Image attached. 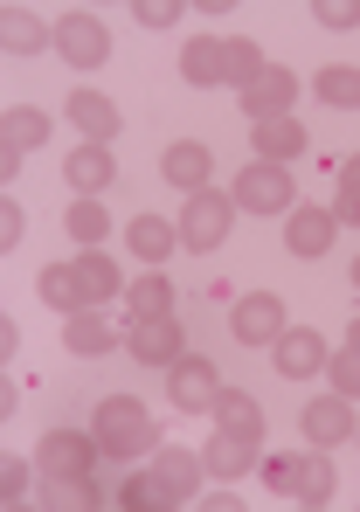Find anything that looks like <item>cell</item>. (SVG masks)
<instances>
[{
  "mask_svg": "<svg viewBox=\"0 0 360 512\" xmlns=\"http://www.w3.org/2000/svg\"><path fill=\"white\" fill-rule=\"evenodd\" d=\"M90 436L104 443V457H139V450H160V423L139 395H104L97 416H90Z\"/></svg>",
  "mask_w": 360,
  "mask_h": 512,
  "instance_id": "obj_1",
  "label": "cell"
},
{
  "mask_svg": "<svg viewBox=\"0 0 360 512\" xmlns=\"http://www.w3.org/2000/svg\"><path fill=\"white\" fill-rule=\"evenodd\" d=\"M264 478L284 492V499H298V506H326L333 492H340V471H333V457L312 443V450H291V457H270Z\"/></svg>",
  "mask_w": 360,
  "mask_h": 512,
  "instance_id": "obj_2",
  "label": "cell"
},
{
  "mask_svg": "<svg viewBox=\"0 0 360 512\" xmlns=\"http://www.w3.org/2000/svg\"><path fill=\"white\" fill-rule=\"evenodd\" d=\"M229 222H236V194H222V187H201V194H187V208H180V250H222L229 243Z\"/></svg>",
  "mask_w": 360,
  "mask_h": 512,
  "instance_id": "obj_3",
  "label": "cell"
},
{
  "mask_svg": "<svg viewBox=\"0 0 360 512\" xmlns=\"http://www.w3.org/2000/svg\"><path fill=\"white\" fill-rule=\"evenodd\" d=\"M97 457H104L97 436H84V429H49L35 443V478H90Z\"/></svg>",
  "mask_w": 360,
  "mask_h": 512,
  "instance_id": "obj_4",
  "label": "cell"
},
{
  "mask_svg": "<svg viewBox=\"0 0 360 512\" xmlns=\"http://www.w3.org/2000/svg\"><path fill=\"white\" fill-rule=\"evenodd\" d=\"M291 201H298V187H291V167L250 160V167L236 173V208H250V215H291Z\"/></svg>",
  "mask_w": 360,
  "mask_h": 512,
  "instance_id": "obj_5",
  "label": "cell"
},
{
  "mask_svg": "<svg viewBox=\"0 0 360 512\" xmlns=\"http://www.w3.org/2000/svg\"><path fill=\"white\" fill-rule=\"evenodd\" d=\"M167 395H174V409H215L222 402V374H215V360L208 353H180L174 367H167Z\"/></svg>",
  "mask_w": 360,
  "mask_h": 512,
  "instance_id": "obj_6",
  "label": "cell"
},
{
  "mask_svg": "<svg viewBox=\"0 0 360 512\" xmlns=\"http://www.w3.org/2000/svg\"><path fill=\"white\" fill-rule=\"evenodd\" d=\"M153 492H160V506H187L194 499V478H208V464L194 457V450H174V443H160L153 450Z\"/></svg>",
  "mask_w": 360,
  "mask_h": 512,
  "instance_id": "obj_7",
  "label": "cell"
},
{
  "mask_svg": "<svg viewBox=\"0 0 360 512\" xmlns=\"http://www.w3.org/2000/svg\"><path fill=\"white\" fill-rule=\"evenodd\" d=\"M56 49H63L77 70H104L111 35H104V21H97V14H84V7H77V14H63V21H56Z\"/></svg>",
  "mask_w": 360,
  "mask_h": 512,
  "instance_id": "obj_8",
  "label": "cell"
},
{
  "mask_svg": "<svg viewBox=\"0 0 360 512\" xmlns=\"http://www.w3.org/2000/svg\"><path fill=\"white\" fill-rule=\"evenodd\" d=\"M229 326H236V340H243V346H277V340H284V298H270V291L236 298Z\"/></svg>",
  "mask_w": 360,
  "mask_h": 512,
  "instance_id": "obj_9",
  "label": "cell"
},
{
  "mask_svg": "<svg viewBox=\"0 0 360 512\" xmlns=\"http://www.w3.org/2000/svg\"><path fill=\"white\" fill-rule=\"evenodd\" d=\"M298 77H291V70H284V63H270L264 77H257V84L250 90H236V97H243V111H250V125H264V118H291V104H298Z\"/></svg>",
  "mask_w": 360,
  "mask_h": 512,
  "instance_id": "obj_10",
  "label": "cell"
},
{
  "mask_svg": "<svg viewBox=\"0 0 360 512\" xmlns=\"http://www.w3.org/2000/svg\"><path fill=\"white\" fill-rule=\"evenodd\" d=\"M305 443H319V450H333V443H347V436H360V416L347 395H319V402H305Z\"/></svg>",
  "mask_w": 360,
  "mask_h": 512,
  "instance_id": "obj_11",
  "label": "cell"
},
{
  "mask_svg": "<svg viewBox=\"0 0 360 512\" xmlns=\"http://www.w3.org/2000/svg\"><path fill=\"white\" fill-rule=\"evenodd\" d=\"M132 360L139 367H174L180 353H187V340H180V319L167 312V319H132Z\"/></svg>",
  "mask_w": 360,
  "mask_h": 512,
  "instance_id": "obj_12",
  "label": "cell"
},
{
  "mask_svg": "<svg viewBox=\"0 0 360 512\" xmlns=\"http://www.w3.org/2000/svg\"><path fill=\"white\" fill-rule=\"evenodd\" d=\"M70 125L84 132L90 146H111V139L125 132V111H118L104 90H70Z\"/></svg>",
  "mask_w": 360,
  "mask_h": 512,
  "instance_id": "obj_13",
  "label": "cell"
},
{
  "mask_svg": "<svg viewBox=\"0 0 360 512\" xmlns=\"http://www.w3.org/2000/svg\"><path fill=\"white\" fill-rule=\"evenodd\" d=\"M270 353H277V374H284V381H312V374H326V360H333L326 340H319L312 326H305V333H298V326H284V340L270 346Z\"/></svg>",
  "mask_w": 360,
  "mask_h": 512,
  "instance_id": "obj_14",
  "label": "cell"
},
{
  "mask_svg": "<svg viewBox=\"0 0 360 512\" xmlns=\"http://www.w3.org/2000/svg\"><path fill=\"white\" fill-rule=\"evenodd\" d=\"M333 229H340V222H333L326 208H291V215H284V243H291V256H305V263L333 250Z\"/></svg>",
  "mask_w": 360,
  "mask_h": 512,
  "instance_id": "obj_15",
  "label": "cell"
},
{
  "mask_svg": "<svg viewBox=\"0 0 360 512\" xmlns=\"http://www.w3.org/2000/svg\"><path fill=\"white\" fill-rule=\"evenodd\" d=\"M257 450H264V443H250V436H229V429H215V436H208V450H201V464H208V478H250Z\"/></svg>",
  "mask_w": 360,
  "mask_h": 512,
  "instance_id": "obj_16",
  "label": "cell"
},
{
  "mask_svg": "<svg viewBox=\"0 0 360 512\" xmlns=\"http://www.w3.org/2000/svg\"><path fill=\"white\" fill-rule=\"evenodd\" d=\"M160 173L174 180L180 194H201V187H208V173H215V160H208V146H201V139H180V146H167Z\"/></svg>",
  "mask_w": 360,
  "mask_h": 512,
  "instance_id": "obj_17",
  "label": "cell"
},
{
  "mask_svg": "<svg viewBox=\"0 0 360 512\" xmlns=\"http://www.w3.org/2000/svg\"><path fill=\"white\" fill-rule=\"evenodd\" d=\"M208 416H215V429H229V436L264 443V409H257V395H243V388H222V402H215Z\"/></svg>",
  "mask_w": 360,
  "mask_h": 512,
  "instance_id": "obj_18",
  "label": "cell"
},
{
  "mask_svg": "<svg viewBox=\"0 0 360 512\" xmlns=\"http://www.w3.org/2000/svg\"><path fill=\"white\" fill-rule=\"evenodd\" d=\"M312 139H305V125L298 118H264L257 125V160H270V167H284V160H298Z\"/></svg>",
  "mask_w": 360,
  "mask_h": 512,
  "instance_id": "obj_19",
  "label": "cell"
},
{
  "mask_svg": "<svg viewBox=\"0 0 360 512\" xmlns=\"http://www.w3.org/2000/svg\"><path fill=\"white\" fill-rule=\"evenodd\" d=\"M63 173H70V187H77V194H97V187H111V146H70V160H63Z\"/></svg>",
  "mask_w": 360,
  "mask_h": 512,
  "instance_id": "obj_20",
  "label": "cell"
},
{
  "mask_svg": "<svg viewBox=\"0 0 360 512\" xmlns=\"http://www.w3.org/2000/svg\"><path fill=\"white\" fill-rule=\"evenodd\" d=\"M125 243H132V256L160 263V256H174V250H180V229H174V222H160V215H132Z\"/></svg>",
  "mask_w": 360,
  "mask_h": 512,
  "instance_id": "obj_21",
  "label": "cell"
},
{
  "mask_svg": "<svg viewBox=\"0 0 360 512\" xmlns=\"http://www.w3.org/2000/svg\"><path fill=\"white\" fill-rule=\"evenodd\" d=\"M0 42H7L14 56H35V49H49L56 35H49V28H42L28 7H0Z\"/></svg>",
  "mask_w": 360,
  "mask_h": 512,
  "instance_id": "obj_22",
  "label": "cell"
},
{
  "mask_svg": "<svg viewBox=\"0 0 360 512\" xmlns=\"http://www.w3.org/2000/svg\"><path fill=\"white\" fill-rule=\"evenodd\" d=\"M125 305H132V319H167V312H174V284H167L160 270H146V277L125 284Z\"/></svg>",
  "mask_w": 360,
  "mask_h": 512,
  "instance_id": "obj_23",
  "label": "cell"
},
{
  "mask_svg": "<svg viewBox=\"0 0 360 512\" xmlns=\"http://www.w3.org/2000/svg\"><path fill=\"white\" fill-rule=\"evenodd\" d=\"M180 77L201 90V84H222V35H194L180 49Z\"/></svg>",
  "mask_w": 360,
  "mask_h": 512,
  "instance_id": "obj_24",
  "label": "cell"
},
{
  "mask_svg": "<svg viewBox=\"0 0 360 512\" xmlns=\"http://www.w3.org/2000/svg\"><path fill=\"white\" fill-rule=\"evenodd\" d=\"M35 284H42V298H49L63 319H70V312H90V305H84V284H77V263H49Z\"/></svg>",
  "mask_w": 360,
  "mask_h": 512,
  "instance_id": "obj_25",
  "label": "cell"
},
{
  "mask_svg": "<svg viewBox=\"0 0 360 512\" xmlns=\"http://www.w3.org/2000/svg\"><path fill=\"white\" fill-rule=\"evenodd\" d=\"M63 229L84 243V250H97L104 236H111V215H104V201H90V194H77L70 208H63Z\"/></svg>",
  "mask_w": 360,
  "mask_h": 512,
  "instance_id": "obj_26",
  "label": "cell"
},
{
  "mask_svg": "<svg viewBox=\"0 0 360 512\" xmlns=\"http://www.w3.org/2000/svg\"><path fill=\"white\" fill-rule=\"evenodd\" d=\"M77 284H84V305H104V298H118V291H125V284H118V263H111V256H97V250L77 256Z\"/></svg>",
  "mask_w": 360,
  "mask_h": 512,
  "instance_id": "obj_27",
  "label": "cell"
},
{
  "mask_svg": "<svg viewBox=\"0 0 360 512\" xmlns=\"http://www.w3.org/2000/svg\"><path fill=\"white\" fill-rule=\"evenodd\" d=\"M264 70H270V63H264V49H257V42H243V35H236V42H222V84L250 90Z\"/></svg>",
  "mask_w": 360,
  "mask_h": 512,
  "instance_id": "obj_28",
  "label": "cell"
},
{
  "mask_svg": "<svg viewBox=\"0 0 360 512\" xmlns=\"http://www.w3.org/2000/svg\"><path fill=\"white\" fill-rule=\"evenodd\" d=\"M312 90H319L333 111H360V70L354 63H326V70L312 77Z\"/></svg>",
  "mask_w": 360,
  "mask_h": 512,
  "instance_id": "obj_29",
  "label": "cell"
},
{
  "mask_svg": "<svg viewBox=\"0 0 360 512\" xmlns=\"http://www.w3.org/2000/svg\"><path fill=\"white\" fill-rule=\"evenodd\" d=\"M63 346H70V353H111V326L97 319V305L63 319Z\"/></svg>",
  "mask_w": 360,
  "mask_h": 512,
  "instance_id": "obj_30",
  "label": "cell"
},
{
  "mask_svg": "<svg viewBox=\"0 0 360 512\" xmlns=\"http://www.w3.org/2000/svg\"><path fill=\"white\" fill-rule=\"evenodd\" d=\"M0 139H7V153H35V146L49 139V118H42V111H7V118H0Z\"/></svg>",
  "mask_w": 360,
  "mask_h": 512,
  "instance_id": "obj_31",
  "label": "cell"
},
{
  "mask_svg": "<svg viewBox=\"0 0 360 512\" xmlns=\"http://www.w3.org/2000/svg\"><path fill=\"white\" fill-rule=\"evenodd\" d=\"M35 499L56 506V512H84V506H97V485H90V478H42Z\"/></svg>",
  "mask_w": 360,
  "mask_h": 512,
  "instance_id": "obj_32",
  "label": "cell"
},
{
  "mask_svg": "<svg viewBox=\"0 0 360 512\" xmlns=\"http://www.w3.org/2000/svg\"><path fill=\"white\" fill-rule=\"evenodd\" d=\"M326 374H333V395L360 402V346H340V353L326 360Z\"/></svg>",
  "mask_w": 360,
  "mask_h": 512,
  "instance_id": "obj_33",
  "label": "cell"
},
{
  "mask_svg": "<svg viewBox=\"0 0 360 512\" xmlns=\"http://www.w3.org/2000/svg\"><path fill=\"white\" fill-rule=\"evenodd\" d=\"M340 222H354V229H360V160L340 167Z\"/></svg>",
  "mask_w": 360,
  "mask_h": 512,
  "instance_id": "obj_34",
  "label": "cell"
},
{
  "mask_svg": "<svg viewBox=\"0 0 360 512\" xmlns=\"http://www.w3.org/2000/svg\"><path fill=\"white\" fill-rule=\"evenodd\" d=\"M132 14H139V28H174L180 0H132Z\"/></svg>",
  "mask_w": 360,
  "mask_h": 512,
  "instance_id": "obj_35",
  "label": "cell"
},
{
  "mask_svg": "<svg viewBox=\"0 0 360 512\" xmlns=\"http://www.w3.org/2000/svg\"><path fill=\"white\" fill-rule=\"evenodd\" d=\"M0 492H7V506H21V499H28V464H21V457H7V464H0Z\"/></svg>",
  "mask_w": 360,
  "mask_h": 512,
  "instance_id": "obj_36",
  "label": "cell"
},
{
  "mask_svg": "<svg viewBox=\"0 0 360 512\" xmlns=\"http://www.w3.org/2000/svg\"><path fill=\"white\" fill-rule=\"evenodd\" d=\"M319 21L326 28H360V0H319Z\"/></svg>",
  "mask_w": 360,
  "mask_h": 512,
  "instance_id": "obj_37",
  "label": "cell"
},
{
  "mask_svg": "<svg viewBox=\"0 0 360 512\" xmlns=\"http://www.w3.org/2000/svg\"><path fill=\"white\" fill-rule=\"evenodd\" d=\"M0 243H7V250L21 243V208H14V201H0Z\"/></svg>",
  "mask_w": 360,
  "mask_h": 512,
  "instance_id": "obj_38",
  "label": "cell"
},
{
  "mask_svg": "<svg viewBox=\"0 0 360 512\" xmlns=\"http://www.w3.org/2000/svg\"><path fill=\"white\" fill-rule=\"evenodd\" d=\"M347 346H360V319H354V333H347Z\"/></svg>",
  "mask_w": 360,
  "mask_h": 512,
  "instance_id": "obj_39",
  "label": "cell"
},
{
  "mask_svg": "<svg viewBox=\"0 0 360 512\" xmlns=\"http://www.w3.org/2000/svg\"><path fill=\"white\" fill-rule=\"evenodd\" d=\"M354 291H360V256H354Z\"/></svg>",
  "mask_w": 360,
  "mask_h": 512,
  "instance_id": "obj_40",
  "label": "cell"
}]
</instances>
